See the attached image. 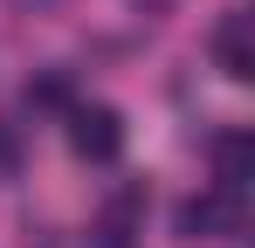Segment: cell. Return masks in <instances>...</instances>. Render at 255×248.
I'll use <instances>...</instances> for the list:
<instances>
[{
    "instance_id": "6da1fadb",
    "label": "cell",
    "mask_w": 255,
    "mask_h": 248,
    "mask_svg": "<svg viewBox=\"0 0 255 248\" xmlns=\"http://www.w3.org/2000/svg\"><path fill=\"white\" fill-rule=\"evenodd\" d=\"M172 228H179V242H235L242 235V193H228V186L193 193V200H179Z\"/></svg>"
},
{
    "instance_id": "7a4b0ae2",
    "label": "cell",
    "mask_w": 255,
    "mask_h": 248,
    "mask_svg": "<svg viewBox=\"0 0 255 248\" xmlns=\"http://www.w3.org/2000/svg\"><path fill=\"white\" fill-rule=\"evenodd\" d=\"M69 145H76L90 165H111L125 152V118H118L111 104H76V111H69Z\"/></svg>"
},
{
    "instance_id": "3957f363",
    "label": "cell",
    "mask_w": 255,
    "mask_h": 248,
    "mask_svg": "<svg viewBox=\"0 0 255 248\" xmlns=\"http://www.w3.org/2000/svg\"><path fill=\"white\" fill-rule=\"evenodd\" d=\"M207 48H214V69H221L228 83H249L255 76V41H249V14H242V7L221 14V28H214Z\"/></svg>"
},
{
    "instance_id": "277c9868",
    "label": "cell",
    "mask_w": 255,
    "mask_h": 248,
    "mask_svg": "<svg viewBox=\"0 0 255 248\" xmlns=\"http://www.w3.org/2000/svg\"><path fill=\"white\" fill-rule=\"evenodd\" d=\"M207 159H214V179H221L228 193H242L249 172H255V138H249V131H214Z\"/></svg>"
},
{
    "instance_id": "5b68a950",
    "label": "cell",
    "mask_w": 255,
    "mask_h": 248,
    "mask_svg": "<svg viewBox=\"0 0 255 248\" xmlns=\"http://www.w3.org/2000/svg\"><path fill=\"white\" fill-rule=\"evenodd\" d=\"M28 111H76V90L62 69H42V76L28 83Z\"/></svg>"
},
{
    "instance_id": "8992f818",
    "label": "cell",
    "mask_w": 255,
    "mask_h": 248,
    "mask_svg": "<svg viewBox=\"0 0 255 248\" xmlns=\"http://www.w3.org/2000/svg\"><path fill=\"white\" fill-rule=\"evenodd\" d=\"M21 7H55V0H21Z\"/></svg>"
}]
</instances>
